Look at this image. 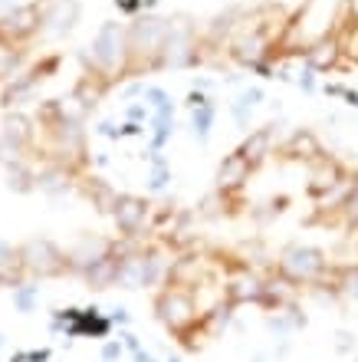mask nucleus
Listing matches in <instances>:
<instances>
[{
  "instance_id": "obj_21",
  "label": "nucleus",
  "mask_w": 358,
  "mask_h": 362,
  "mask_svg": "<svg viewBox=\"0 0 358 362\" xmlns=\"http://www.w3.org/2000/svg\"><path fill=\"white\" fill-rule=\"evenodd\" d=\"M332 286L345 296H358V264L349 267H332Z\"/></svg>"
},
{
  "instance_id": "obj_17",
  "label": "nucleus",
  "mask_w": 358,
  "mask_h": 362,
  "mask_svg": "<svg viewBox=\"0 0 358 362\" xmlns=\"http://www.w3.org/2000/svg\"><path fill=\"white\" fill-rule=\"evenodd\" d=\"M283 155L286 158H292V162H316L322 155V142L316 139V132H309V129H296V132L286 139L283 145Z\"/></svg>"
},
{
  "instance_id": "obj_24",
  "label": "nucleus",
  "mask_w": 358,
  "mask_h": 362,
  "mask_svg": "<svg viewBox=\"0 0 358 362\" xmlns=\"http://www.w3.org/2000/svg\"><path fill=\"white\" fill-rule=\"evenodd\" d=\"M0 284H4V276H0Z\"/></svg>"
},
{
  "instance_id": "obj_6",
  "label": "nucleus",
  "mask_w": 358,
  "mask_h": 362,
  "mask_svg": "<svg viewBox=\"0 0 358 362\" xmlns=\"http://www.w3.org/2000/svg\"><path fill=\"white\" fill-rule=\"evenodd\" d=\"M43 33V0L33 4H13V7L0 17V49H20L23 43Z\"/></svg>"
},
{
  "instance_id": "obj_11",
  "label": "nucleus",
  "mask_w": 358,
  "mask_h": 362,
  "mask_svg": "<svg viewBox=\"0 0 358 362\" xmlns=\"http://www.w3.org/2000/svg\"><path fill=\"white\" fill-rule=\"evenodd\" d=\"M302 49H306L302 59L312 73H332V69H339L342 57H345V43H342L339 33H322Z\"/></svg>"
},
{
  "instance_id": "obj_5",
  "label": "nucleus",
  "mask_w": 358,
  "mask_h": 362,
  "mask_svg": "<svg viewBox=\"0 0 358 362\" xmlns=\"http://www.w3.org/2000/svg\"><path fill=\"white\" fill-rule=\"evenodd\" d=\"M204 37L198 33V27L191 20H171V33L165 40L161 49L158 69H191L204 59Z\"/></svg>"
},
{
  "instance_id": "obj_15",
  "label": "nucleus",
  "mask_w": 358,
  "mask_h": 362,
  "mask_svg": "<svg viewBox=\"0 0 358 362\" xmlns=\"http://www.w3.org/2000/svg\"><path fill=\"white\" fill-rule=\"evenodd\" d=\"M119 270H122V254H119V240H115V250L109 257H102L99 264L83 274L85 286H93V290H109V286H119Z\"/></svg>"
},
{
  "instance_id": "obj_23",
  "label": "nucleus",
  "mask_w": 358,
  "mask_h": 362,
  "mask_svg": "<svg viewBox=\"0 0 358 362\" xmlns=\"http://www.w3.org/2000/svg\"><path fill=\"white\" fill-rule=\"evenodd\" d=\"M355 63H358V53H355Z\"/></svg>"
},
{
  "instance_id": "obj_1",
  "label": "nucleus",
  "mask_w": 358,
  "mask_h": 362,
  "mask_svg": "<svg viewBox=\"0 0 358 362\" xmlns=\"http://www.w3.org/2000/svg\"><path fill=\"white\" fill-rule=\"evenodd\" d=\"M83 73L102 76L109 86L132 76V47H129V23L105 20L95 30L93 43L83 49Z\"/></svg>"
},
{
  "instance_id": "obj_7",
  "label": "nucleus",
  "mask_w": 358,
  "mask_h": 362,
  "mask_svg": "<svg viewBox=\"0 0 358 362\" xmlns=\"http://www.w3.org/2000/svg\"><path fill=\"white\" fill-rule=\"evenodd\" d=\"M20 260H23V270L33 274V276H63V274H69L66 250L49 238L27 240V244L20 247Z\"/></svg>"
},
{
  "instance_id": "obj_19",
  "label": "nucleus",
  "mask_w": 358,
  "mask_h": 362,
  "mask_svg": "<svg viewBox=\"0 0 358 362\" xmlns=\"http://www.w3.org/2000/svg\"><path fill=\"white\" fill-rule=\"evenodd\" d=\"M237 152L244 155V158L253 165V168H260V165H263L266 158L273 155V132H270V129H256V132L246 135L244 145H240Z\"/></svg>"
},
{
  "instance_id": "obj_13",
  "label": "nucleus",
  "mask_w": 358,
  "mask_h": 362,
  "mask_svg": "<svg viewBox=\"0 0 358 362\" xmlns=\"http://www.w3.org/2000/svg\"><path fill=\"white\" fill-rule=\"evenodd\" d=\"M83 17L79 0H43V33L49 37H66Z\"/></svg>"
},
{
  "instance_id": "obj_3",
  "label": "nucleus",
  "mask_w": 358,
  "mask_h": 362,
  "mask_svg": "<svg viewBox=\"0 0 358 362\" xmlns=\"http://www.w3.org/2000/svg\"><path fill=\"white\" fill-rule=\"evenodd\" d=\"M171 33V20L161 13H138L129 23V47H132V76L158 73V59L165 40Z\"/></svg>"
},
{
  "instance_id": "obj_2",
  "label": "nucleus",
  "mask_w": 358,
  "mask_h": 362,
  "mask_svg": "<svg viewBox=\"0 0 358 362\" xmlns=\"http://www.w3.org/2000/svg\"><path fill=\"white\" fill-rule=\"evenodd\" d=\"M151 306H155L158 323L165 326L174 339H181L188 349H191V336L194 333L204 336V329H201V316H204V310H201L198 300H194V290L165 284L158 293H155V303Z\"/></svg>"
},
{
  "instance_id": "obj_14",
  "label": "nucleus",
  "mask_w": 358,
  "mask_h": 362,
  "mask_svg": "<svg viewBox=\"0 0 358 362\" xmlns=\"http://www.w3.org/2000/svg\"><path fill=\"white\" fill-rule=\"evenodd\" d=\"M263 290H266V280H260L256 274H237L227 280L224 286V296L230 306H240V303H263Z\"/></svg>"
},
{
  "instance_id": "obj_4",
  "label": "nucleus",
  "mask_w": 358,
  "mask_h": 362,
  "mask_svg": "<svg viewBox=\"0 0 358 362\" xmlns=\"http://www.w3.org/2000/svg\"><path fill=\"white\" fill-rule=\"evenodd\" d=\"M276 276H283L290 286H322L332 276V264L312 244H290L276 257Z\"/></svg>"
},
{
  "instance_id": "obj_10",
  "label": "nucleus",
  "mask_w": 358,
  "mask_h": 362,
  "mask_svg": "<svg viewBox=\"0 0 358 362\" xmlns=\"http://www.w3.org/2000/svg\"><path fill=\"white\" fill-rule=\"evenodd\" d=\"M349 175V168L335 158V155H326L322 152L316 162L306 165V191H309V198H322V194H329L342 178Z\"/></svg>"
},
{
  "instance_id": "obj_8",
  "label": "nucleus",
  "mask_w": 358,
  "mask_h": 362,
  "mask_svg": "<svg viewBox=\"0 0 358 362\" xmlns=\"http://www.w3.org/2000/svg\"><path fill=\"white\" fill-rule=\"evenodd\" d=\"M112 221H115V230L125 240L142 238L151 221V204L145 198H138V194H119V201L112 208Z\"/></svg>"
},
{
  "instance_id": "obj_22",
  "label": "nucleus",
  "mask_w": 358,
  "mask_h": 362,
  "mask_svg": "<svg viewBox=\"0 0 358 362\" xmlns=\"http://www.w3.org/2000/svg\"><path fill=\"white\" fill-rule=\"evenodd\" d=\"M342 221H345V228L358 234V188H355V194H352V201L345 204V211H342Z\"/></svg>"
},
{
  "instance_id": "obj_18",
  "label": "nucleus",
  "mask_w": 358,
  "mask_h": 362,
  "mask_svg": "<svg viewBox=\"0 0 358 362\" xmlns=\"http://www.w3.org/2000/svg\"><path fill=\"white\" fill-rule=\"evenodd\" d=\"M358 188V172H349L345 178L335 185V188L329 191V194H322V198H316V208H319V214H329V211H345V204L352 201V194H355Z\"/></svg>"
},
{
  "instance_id": "obj_20",
  "label": "nucleus",
  "mask_w": 358,
  "mask_h": 362,
  "mask_svg": "<svg viewBox=\"0 0 358 362\" xmlns=\"http://www.w3.org/2000/svg\"><path fill=\"white\" fill-rule=\"evenodd\" d=\"M83 191H85V198L93 201L95 211H102V214H112L115 201H119V191H115L109 181H102V178H85V181H83Z\"/></svg>"
},
{
  "instance_id": "obj_9",
  "label": "nucleus",
  "mask_w": 358,
  "mask_h": 362,
  "mask_svg": "<svg viewBox=\"0 0 358 362\" xmlns=\"http://www.w3.org/2000/svg\"><path fill=\"white\" fill-rule=\"evenodd\" d=\"M115 250V240L112 238H102V234H83V238L76 240L73 247L66 250V264H69V274L83 276L85 270L99 264L102 257H109Z\"/></svg>"
},
{
  "instance_id": "obj_12",
  "label": "nucleus",
  "mask_w": 358,
  "mask_h": 362,
  "mask_svg": "<svg viewBox=\"0 0 358 362\" xmlns=\"http://www.w3.org/2000/svg\"><path fill=\"white\" fill-rule=\"evenodd\" d=\"M256 168L250 162H246L240 152H230L220 158V165H217L214 172V185L217 191L224 194V198H230V194H240V191L246 188V181H250V175H253Z\"/></svg>"
},
{
  "instance_id": "obj_16",
  "label": "nucleus",
  "mask_w": 358,
  "mask_h": 362,
  "mask_svg": "<svg viewBox=\"0 0 358 362\" xmlns=\"http://www.w3.org/2000/svg\"><path fill=\"white\" fill-rule=\"evenodd\" d=\"M33 139H37V129H33V122H30L27 115H7L4 119V142H7V148H13V155L27 152L30 145H33Z\"/></svg>"
}]
</instances>
